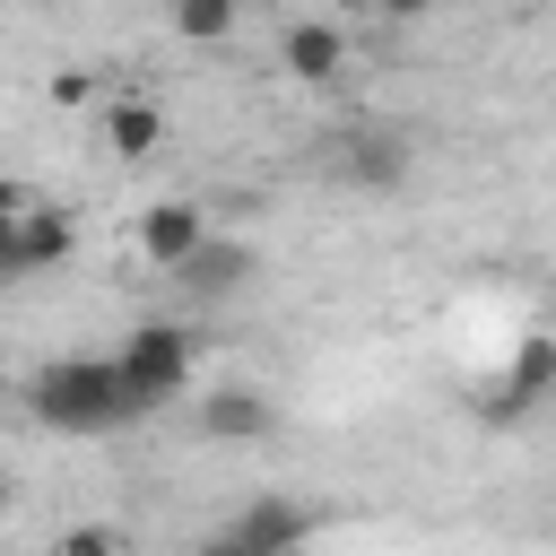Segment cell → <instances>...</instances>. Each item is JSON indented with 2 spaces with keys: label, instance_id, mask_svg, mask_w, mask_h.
I'll return each mask as SVG.
<instances>
[{
  "label": "cell",
  "instance_id": "cell-8",
  "mask_svg": "<svg viewBox=\"0 0 556 556\" xmlns=\"http://www.w3.org/2000/svg\"><path fill=\"white\" fill-rule=\"evenodd\" d=\"M304 87H321V78H339L348 70V35L339 26H321V17H304V26H287V52H278Z\"/></svg>",
  "mask_w": 556,
  "mask_h": 556
},
{
  "label": "cell",
  "instance_id": "cell-12",
  "mask_svg": "<svg viewBox=\"0 0 556 556\" xmlns=\"http://www.w3.org/2000/svg\"><path fill=\"white\" fill-rule=\"evenodd\" d=\"M235 9H243V0H174V35H191V43H217V35L235 26Z\"/></svg>",
  "mask_w": 556,
  "mask_h": 556
},
{
  "label": "cell",
  "instance_id": "cell-13",
  "mask_svg": "<svg viewBox=\"0 0 556 556\" xmlns=\"http://www.w3.org/2000/svg\"><path fill=\"white\" fill-rule=\"evenodd\" d=\"M17 208H26V200H9V191H0V278H26V243H17Z\"/></svg>",
  "mask_w": 556,
  "mask_h": 556
},
{
  "label": "cell",
  "instance_id": "cell-16",
  "mask_svg": "<svg viewBox=\"0 0 556 556\" xmlns=\"http://www.w3.org/2000/svg\"><path fill=\"white\" fill-rule=\"evenodd\" d=\"M356 9H391V17H408V9H426V0H356Z\"/></svg>",
  "mask_w": 556,
  "mask_h": 556
},
{
  "label": "cell",
  "instance_id": "cell-18",
  "mask_svg": "<svg viewBox=\"0 0 556 556\" xmlns=\"http://www.w3.org/2000/svg\"><path fill=\"white\" fill-rule=\"evenodd\" d=\"M0 513H9V478H0Z\"/></svg>",
  "mask_w": 556,
  "mask_h": 556
},
{
  "label": "cell",
  "instance_id": "cell-2",
  "mask_svg": "<svg viewBox=\"0 0 556 556\" xmlns=\"http://www.w3.org/2000/svg\"><path fill=\"white\" fill-rule=\"evenodd\" d=\"M122 382H130V400H139V417L148 408H165L182 382H191V330L182 321H139L130 339H122Z\"/></svg>",
  "mask_w": 556,
  "mask_h": 556
},
{
  "label": "cell",
  "instance_id": "cell-3",
  "mask_svg": "<svg viewBox=\"0 0 556 556\" xmlns=\"http://www.w3.org/2000/svg\"><path fill=\"white\" fill-rule=\"evenodd\" d=\"M217 539L243 547V556H295V547L313 539V504H295V495H261V504H243L235 530H217Z\"/></svg>",
  "mask_w": 556,
  "mask_h": 556
},
{
  "label": "cell",
  "instance_id": "cell-4",
  "mask_svg": "<svg viewBox=\"0 0 556 556\" xmlns=\"http://www.w3.org/2000/svg\"><path fill=\"white\" fill-rule=\"evenodd\" d=\"M547 391H556V339H521V348H513V365H504V382H495L478 408H486L495 426H513V417H521V408H539Z\"/></svg>",
  "mask_w": 556,
  "mask_h": 556
},
{
  "label": "cell",
  "instance_id": "cell-17",
  "mask_svg": "<svg viewBox=\"0 0 556 556\" xmlns=\"http://www.w3.org/2000/svg\"><path fill=\"white\" fill-rule=\"evenodd\" d=\"M200 556H243V547H226V539H208V547H200Z\"/></svg>",
  "mask_w": 556,
  "mask_h": 556
},
{
  "label": "cell",
  "instance_id": "cell-14",
  "mask_svg": "<svg viewBox=\"0 0 556 556\" xmlns=\"http://www.w3.org/2000/svg\"><path fill=\"white\" fill-rule=\"evenodd\" d=\"M52 556H122V539L87 521V530H61V547H52Z\"/></svg>",
  "mask_w": 556,
  "mask_h": 556
},
{
  "label": "cell",
  "instance_id": "cell-7",
  "mask_svg": "<svg viewBox=\"0 0 556 556\" xmlns=\"http://www.w3.org/2000/svg\"><path fill=\"white\" fill-rule=\"evenodd\" d=\"M174 278H182L191 295H208V304H217V295H235V287L252 278V243H235V235H208V243H200V252H191Z\"/></svg>",
  "mask_w": 556,
  "mask_h": 556
},
{
  "label": "cell",
  "instance_id": "cell-15",
  "mask_svg": "<svg viewBox=\"0 0 556 556\" xmlns=\"http://www.w3.org/2000/svg\"><path fill=\"white\" fill-rule=\"evenodd\" d=\"M52 104H87V70H61L52 78Z\"/></svg>",
  "mask_w": 556,
  "mask_h": 556
},
{
  "label": "cell",
  "instance_id": "cell-5",
  "mask_svg": "<svg viewBox=\"0 0 556 556\" xmlns=\"http://www.w3.org/2000/svg\"><path fill=\"white\" fill-rule=\"evenodd\" d=\"M200 243H208V217H200L191 200H156V208L139 217V252H148L156 269H182Z\"/></svg>",
  "mask_w": 556,
  "mask_h": 556
},
{
  "label": "cell",
  "instance_id": "cell-9",
  "mask_svg": "<svg viewBox=\"0 0 556 556\" xmlns=\"http://www.w3.org/2000/svg\"><path fill=\"white\" fill-rule=\"evenodd\" d=\"M200 434L252 443V434H269V400H261V391H208V400H200Z\"/></svg>",
  "mask_w": 556,
  "mask_h": 556
},
{
  "label": "cell",
  "instance_id": "cell-10",
  "mask_svg": "<svg viewBox=\"0 0 556 556\" xmlns=\"http://www.w3.org/2000/svg\"><path fill=\"white\" fill-rule=\"evenodd\" d=\"M17 243H26V269H52V261H70V217L43 208V200H26L17 208Z\"/></svg>",
  "mask_w": 556,
  "mask_h": 556
},
{
  "label": "cell",
  "instance_id": "cell-1",
  "mask_svg": "<svg viewBox=\"0 0 556 556\" xmlns=\"http://www.w3.org/2000/svg\"><path fill=\"white\" fill-rule=\"evenodd\" d=\"M26 408H35L52 434H104V426L139 417L122 365H104V356H61V365H43V374L26 382Z\"/></svg>",
  "mask_w": 556,
  "mask_h": 556
},
{
  "label": "cell",
  "instance_id": "cell-6",
  "mask_svg": "<svg viewBox=\"0 0 556 556\" xmlns=\"http://www.w3.org/2000/svg\"><path fill=\"white\" fill-rule=\"evenodd\" d=\"M339 174H348L356 191H391V182L408 174V139H391V130H348V139H339Z\"/></svg>",
  "mask_w": 556,
  "mask_h": 556
},
{
  "label": "cell",
  "instance_id": "cell-11",
  "mask_svg": "<svg viewBox=\"0 0 556 556\" xmlns=\"http://www.w3.org/2000/svg\"><path fill=\"white\" fill-rule=\"evenodd\" d=\"M156 139H165V122H156V104H130V96H122V104L104 113V148H113V156H148Z\"/></svg>",
  "mask_w": 556,
  "mask_h": 556
}]
</instances>
